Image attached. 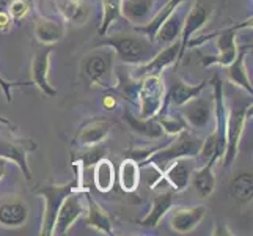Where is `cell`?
Masks as SVG:
<instances>
[{
  "instance_id": "6da1fadb",
  "label": "cell",
  "mask_w": 253,
  "mask_h": 236,
  "mask_svg": "<svg viewBox=\"0 0 253 236\" xmlns=\"http://www.w3.org/2000/svg\"><path fill=\"white\" fill-rule=\"evenodd\" d=\"M203 141H200L198 137L192 136L187 131H181L176 134L173 142H169L165 146L158 148L154 153L143 161V164H154L161 172L165 170V167L178 157H197L200 154V148H202Z\"/></svg>"
},
{
  "instance_id": "7a4b0ae2",
  "label": "cell",
  "mask_w": 253,
  "mask_h": 236,
  "mask_svg": "<svg viewBox=\"0 0 253 236\" xmlns=\"http://www.w3.org/2000/svg\"><path fill=\"white\" fill-rule=\"evenodd\" d=\"M82 188V180L81 175L76 180L66 183V185H47L38 188L37 194L44 198V214H42V224H41V235L42 236H50L54 235V225H55V217L60 206H62L63 200L73 194L76 190H81Z\"/></svg>"
},
{
  "instance_id": "3957f363",
  "label": "cell",
  "mask_w": 253,
  "mask_h": 236,
  "mask_svg": "<svg viewBox=\"0 0 253 236\" xmlns=\"http://www.w3.org/2000/svg\"><path fill=\"white\" fill-rule=\"evenodd\" d=\"M101 46H107L118 54V57L126 63H143L158 54L150 40H142L135 37H112L107 41H102Z\"/></svg>"
},
{
  "instance_id": "277c9868",
  "label": "cell",
  "mask_w": 253,
  "mask_h": 236,
  "mask_svg": "<svg viewBox=\"0 0 253 236\" xmlns=\"http://www.w3.org/2000/svg\"><path fill=\"white\" fill-rule=\"evenodd\" d=\"M164 81L161 74H145L140 77L138 101H140V118H153L159 113L164 104Z\"/></svg>"
},
{
  "instance_id": "5b68a950",
  "label": "cell",
  "mask_w": 253,
  "mask_h": 236,
  "mask_svg": "<svg viewBox=\"0 0 253 236\" xmlns=\"http://www.w3.org/2000/svg\"><path fill=\"white\" fill-rule=\"evenodd\" d=\"M252 113V104L250 107H242V109H234L226 118V133H225V153H223V165L226 169L233 164L239 153V143L241 137L244 133V126H246V120Z\"/></svg>"
},
{
  "instance_id": "8992f818",
  "label": "cell",
  "mask_w": 253,
  "mask_h": 236,
  "mask_svg": "<svg viewBox=\"0 0 253 236\" xmlns=\"http://www.w3.org/2000/svg\"><path fill=\"white\" fill-rule=\"evenodd\" d=\"M252 27V17L246 22H241L239 25H233L230 29H225L217 33V47H219V54L215 57H205L203 63L205 66L209 65H220V66H228L238 55V46H236V33L241 29Z\"/></svg>"
},
{
  "instance_id": "52a82bcc",
  "label": "cell",
  "mask_w": 253,
  "mask_h": 236,
  "mask_svg": "<svg viewBox=\"0 0 253 236\" xmlns=\"http://www.w3.org/2000/svg\"><path fill=\"white\" fill-rule=\"evenodd\" d=\"M113 52L109 50L104 54H91L84 60V76L91 85L106 87L112 76Z\"/></svg>"
},
{
  "instance_id": "ba28073f",
  "label": "cell",
  "mask_w": 253,
  "mask_h": 236,
  "mask_svg": "<svg viewBox=\"0 0 253 236\" xmlns=\"http://www.w3.org/2000/svg\"><path fill=\"white\" fill-rule=\"evenodd\" d=\"M84 213V205H82V189L76 190L73 194H69L62 206H60L57 217H55V225H54V235H65L69 227H71Z\"/></svg>"
},
{
  "instance_id": "9c48e42d",
  "label": "cell",
  "mask_w": 253,
  "mask_h": 236,
  "mask_svg": "<svg viewBox=\"0 0 253 236\" xmlns=\"http://www.w3.org/2000/svg\"><path fill=\"white\" fill-rule=\"evenodd\" d=\"M179 109H181V115L184 118L186 123L195 129L206 128L212 117L211 104L203 98H198V96L189 99L186 104H182Z\"/></svg>"
},
{
  "instance_id": "30bf717a",
  "label": "cell",
  "mask_w": 253,
  "mask_h": 236,
  "mask_svg": "<svg viewBox=\"0 0 253 236\" xmlns=\"http://www.w3.org/2000/svg\"><path fill=\"white\" fill-rule=\"evenodd\" d=\"M37 145L32 143L30 141H24V139H17V141H8L0 143V157H3L6 161H14L21 167L25 178L32 180V173L27 164V151L35 150Z\"/></svg>"
},
{
  "instance_id": "8fae6325",
  "label": "cell",
  "mask_w": 253,
  "mask_h": 236,
  "mask_svg": "<svg viewBox=\"0 0 253 236\" xmlns=\"http://www.w3.org/2000/svg\"><path fill=\"white\" fill-rule=\"evenodd\" d=\"M192 172H194V161H192V157H178V159L171 161L165 167L162 175L174 190L181 192L187 188Z\"/></svg>"
},
{
  "instance_id": "7c38bea8",
  "label": "cell",
  "mask_w": 253,
  "mask_h": 236,
  "mask_svg": "<svg viewBox=\"0 0 253 236\" xmlns=\"http://www.w3.org/2000/svg\"><path fill=\"white\" fill-rule=\"evenodd\" d=\"M208 21V11L205 10V6L200 3H195L192 6V10L189 11L184 24H182V30H181V41H179V54H178V62L184 57L187 45L190 43V38L203 27Z\"/></svg>"
},
{
  "instance_id": "4fadbf2b",
  "label": "cell",
  "mask_w": 253,
  "mask_h": 236,
  "mask_svg": "<svg viewBox=\"0 0 253 236\" xmlns=\"http://www.w3.org/2000/svg\"><path fill=\"white\" fill-rule=\"evenodd\" d=\"M52 49L44 47L33 57L32 62V79L38 89L49 96H55V89L49 84V66H50Z\"/></svg>"
},
{
  "instance_id": "5bb4252c",
  "label": "cell",
  "mask_w": 253,
  "mask_h": 236,
  "mask_svg": "<svg viewBox=\"0 0 253 236\" xmlns=\"http://www.w3.org/2000/svg\"><path fill=\"white\" fill-rule=\"evenodd\" d=\"M178 54H179V41L170 43L164 50H158L153 58L140 66V69L135 73V76L140 79L145 74H161L162 69H165L171 63H178Z\"/></svg>"
},
{
  "instance_id": "9a60e30c",
  "label": "cell",
  "mask_w": 253,
  "mask_h": 236,
  "mask_svg": "<svg viewBox=\"0 0 253 236\" xmlns=\"http://www.w3.org/2000/svg\"><path fill=\"white\" fill-rule=\"evenodd\" d=\"M206 213L205 206L194 208H178L171 214L170 225L176 233H190L195 227L203 221Z\"/></svg>"
},
{
  "instance_id": "2e32d148",
  "label": "cell",
  "mask_w": 253,
  "mask_h": 236,
  "mask_svg": "<svg viewBox=\"0 0 253 236\" xmlns=\"http://www.w3.org/2000/svg\"><path fill=\"white\" fill-rule=\"evenodd\" d=\"M29 217V208L19 198H11L0 203V225L21 227Z\"/></svg>"
},
{
  "instance_id": "e0dca14e",
  "label": "cell",
  "mask_w": 253,
  "mask_h": 236,
  "mask_svg": "<svg viewBox=\"0 0 253 236\" xmlns=\"http://www.w3.org/2000/svg\"><path fill=\"white\" fill-rule=\"evenodd\" d=\"M110 128H112L110 121L93 120V121H90V123H86L85 126H82L79 129V133H77L74 141H76V143H79L82 146L98 145L107 137Z\"/></svg>"
},
{
  "instance_id": "ac0fdd59",
  "label": "cell",
  "mask_w": 253,
  "mask_h": 236,
  "mask_svg": "<svg viewBox=\"0 0 253 236\" xmlns=\"http://www.w3.org/2000/svg\"><path fill=\"white\" fill-rule=\"evenodd\" d=\"M219 161V157H209L206 161L205 167L192 172L190 180L192 185H194L195 190L198 192L200 197H209L212 194V190L215 188V177H214V164Z\"/></svg>"
},
{
  "instance_id": "d6986e66",
  "label": "cell",
  "mask_w": 253,
  "mask_h": 236,
  "mask_svg": "<svg viewBox=\"0 0 253 236\" xmlns=\"http://www.w3.org/2000/svg\"><path fill=\"white\" fill-rule=\"evenodd\" d=\"M85 197L86 202H88V214H86V221L85 224L91 227V229L98 230L102 235H113V225L110 221V216L104 211V208L99 206L94 202V198L91 197V194L88 190H85Z\"/></svg>"
},
{
  "instance_id": "ffe728a7",
  "label": "cell",
  "mask_w": 253,
  "mask_h": 236,
  "mask_svg": "<svg viewBox=\"0 0 253 236\" xmlns=\"http://www.w3.org/2000/svg\"><path fill=\"white\" fill-rule=\"evenodd\" d=\"M247 50H249V46H246V47H242L241 50H238L236 58H234L228 66H225V73H226V76H228V79L233 84L242 87V89L246 90V92H249L250 96H252L253 87H252V82H250V79H249L246 65H244V58H246Z\"/></svg>"
},
{
  "instance_id": "44dd1931",
  "label": "cell",
  "mask_w": 253,
  "mask_h": 236,
  "mask_svg": "<svg viewBox=\"0 0 253 236\" xmlns=\"http://www.w3.org/2000/svg\"><path fill=\"white\" fill-rule=\"evenodd\" d=\"M173 198H174V195L171 194V192H162V194L156 195L153 200L150 213H148L143 219L138 221V224L143 225V227H150V229L156 227L162 217L170 211V208L173 205Z\"/></svg>"
},
{
  "instance_id": "7402d4cb",
  "label": "cell",
  "mask_w": 253,
  "mask_h": 236,
  "mask_svg": "<svg viewBox=\"0 0 253 236\" xmlns=\"http://www.w3.org/2000/svg\"><path fill=\"white\" fill-rule=\"evenodd\" d=\"M205 85L206 82H202L198 85H187L182 81H176L171 85L169 96H167V102L165 104H170L171 107H181L182 104H186L189 99L195 98V96L202 93Z\"/></svg>"
},
{
  "instance_id": "603a6c76",
  "label": "cell",
  "mask_w": 253,
  "mask_h": 236,
  "mask_svg": "<svg viewBox=\"0 0 253 236\" xmlns=\"http://www.w3.org/2000/svg\"><path fill=\"white\" fill-rule=\"evenodd\" d=\"M54 3L60 14L76 25H82L88 19V8L82 0H54Z\"/></svg>"
},
{
  "instance_id": "cb8c5ba5",
  "label": "cell",
  "mask_w": 253,
  "mask_h": 236,
  "mask_svg": "<svg viewBox=\"0 0 253 236\" xmlns=\"http://www.w3.org/2000/svg\"><path fill=\"white\" fill-rule=\"evenodd\" d=\"M35 35H37L38 41L42 43V45H55L57 41L63 38L65 27L63 24L57 21L41 17V19L35 22Z\"/></svg>"
},
{
  "instance_id": "d4e9b609",
  "label": "cell",
  "mask_w": 253,
  "mask_h": 236,
  "mask_svg": "<svg viewBox=\"0 0 253 236\" xmlns=\"http://www.w3.org/2000/svg\"><path fill=\"white\" fill-rule=\"evenodd\" d=\"M181 3H182V0H169V2L165 3V6L161 8V11L156 14L150 22L145 24V25H135V32L143 33L145 37L153 43L154 37H156V32L159 30V27L164 24V21L167 19L174 10H178V8L181 6Z\"/></svg>"
},
{
  "instance_id": "484cf974",
  "label": "cell",
  "mask_w": 253,
  "mask_h": 236,
  "mask_svg": "<svg viewBox=\"0 0 253 236\" xmlns=\"http://www.w3.org/2000/svg\"><path fill=\"white\" fill-rule=\"evenodd\" d=\"M182 24H184V19H182L181 13H178L176 10H174L167 19L164 21V24L159 27V30L156 32L154 41L161 43V45H170V43H173L181 35Z\"/></svg>"
},
{
  "instance_id": "4316f807",
  "label": "cell",
  "mask_w": 253,
  "mask_h": 236,
  "mask_svg": "<svg viewBox=\"0 0 253 236\" xmlns=\"http://www.w3.org/2000/svg\"><path fill=\"white\" fill-rule=\"evenodd\" d=\"M113 183H115V170H113V164L102 157L94 164V186L98 188L99 192L107 194L112 190Z\"/></svg>"
},
{
  "instance_id": "83f0119b",
  "label": "cell",
  "mask_w": 253,
  "mask_h": 236,
  "mask_svg": "<svg viewBox=\"0 0 253 236\" xmlns=\"http://www.w3.org/2000/svg\"><path fill=\"white\" fill-rule=\"evenodd\" d=\"M151 0H123L121 11L125 17L132 24H142L151 11Z\"/></svg>"
},
{
  "instance_id": "f1b7e54d",
  "label": "cell",
  "mask_w": 253,
  "mask_h": 236,
  "mask_svg": "<svg viewBox=\"0 0 253 236\" xmlns=\"http://www.w3.org/2000/svg\"><path fill=\"white\" fill-rule=\"evenodd\" d=\"M140 183V169L138 162L132 157H127L120 165V186L126 192H134Z\"/></svg>"
},
{
  "instance_id": "f546056e",
  "label": "cell",
  "mask_w": 253,
  "mask_h": 236,
  "mask_svg": "<svg viewBox=\"0 0 253 236\" xmlns=\"http://www.w3.org/2000/svg\"><path fill=\"white\" fill-rule=\"evenodd\" d=\"M230 194L238 203L247 205L252 202L253 197V178L252 173H241L231 181Z\"/></svg>"
},
{
  "instance_id": "4dcf8cb0",
  "label": "cell",
  "mask_w": 253,
  "mask_h": 236,
  "mask_svg": "<svg viewBox=\"0 0 253 236\" xmlns=\"http://www.w3.org/2000/svg\"><path fill=\"white\" fill-rule=\"evenodd\" d=\"M125 118L129 123V126L132 128L135 133H138V134H143V136L150 137V139H159L164 134V129L161 128V125L156 120L140 118V117L137 118L129 110L125 112Z\"/></svg>"
},
{
  "instance_id": "1f68e13d",
  "label": "cell",
  "mask_w": 253,
  "mask_h": 236,
  "mask_svg": "<svg viewBox=\"0 0 253 236\" xmlns=\"http://www.w3.org/2000/svg\"><path fill=\"white\" fill-rule=\"evenodd\" d=\"M102 2H104V17H102L99 35H106L110 25L120 17L121 2H123V0H102Z\"/></svg>"
},
{
  "instance_id": "d6a6232c",
  "label": "cell",
  "mask_w": 253,
  "mask_h": 236,
  "mask_svg": "<svg viewBox=\"0 0 253 236\" xmlns=\"http://www.w3.org/2000/svg\"><path fill=\"white\" fill-rule=\"evenodd\" d=\"M156 121L161 125V128L165 133H169L171 136H176L181 131L187 129V123L182 117H169V115H165V113H158Z\"/></svg>"
},
{
  "instance_id": "836d02e7",
  "label": "cell",
  "mask_w": 253,
  "mask_h": 236,
  "mask_svg": "<svg viewBox=\"0 0 253 236\" xmlns=\"http://www.w3.org/2000/svg\"><path fill=\"white\" fill-rule=\"evenodd\" d=\"M118 85H117V90L120 94H123L125 98L130 102H135L138 99V89H140V81L135 82L134 79H130L127 76H121L118 74Z\"/></svg>"
},
{
  "instance_id": "e575fe53",
  "label": "cell",
  "mask_w": 253,
  "mask_h": 236,
  "mask_svg": "<svg viewBox=\"0 0 253 236\" xmlns=\"http://www.w3.org/2000/svg\"><path fill=\"white\" fill-rule=\"evenodd\" d=\"M104 154H106V148L98 146V145H91V146H86L85 153H81L79 156L73 157V162H81L82 167H88V165L96 164L99 159H102Z\"/></svg>"
},
{
  "instance_id": "d590c367",
  "label": "cell",
  "mask_w": 253,
  "mask_h": 236,
  "mask_svg": "<svg viewBox=\"0 0 253 236\" xmlns=\"http://www.w3.org/2000/svg\"><path fill=\"white\" fill-rule=\"evenodd\" d=\"M198 156H202L205 161H208L209 157H212V156L219 157V154H217V136H215V133H212L211 136L206 137V141L202 143V148H200Z\"/></svg>"
},
{
  "instance_id": "8d00e7d4",
  "label": "cell",
  "mask_w": 253,
  "mask_h": 236,
  "mask_svg": "<svg viewBox=\"0 0 253 236\" xmlns=\"http://www.w3.org/2000/svg\"><path fill=\"white\" fill-rule=\"evenodd\" d=\"M27 10H29V3L25 0H13L10 5V14L14 19H21L22 16H25Z\"/></svg>"
},
{
  "instance_id": "74e56055",
  "label": "cell",
  "mask_w": 253,
  "mask_h": 236,
  "mask_svg": "<svg viewBox=\"0 0 253 236\" xmlns=\"http://www.w3.org/2000/svg\"><path fill=\"white\" fill-rule=\"evenodd\" d=\"M22 85H30V82H8V81H5V79L0 76V87H2V90H3V93H5V98H6V101L8 102H11V89L13 87H22Z\"/></svg>"
},
{
  "instance_id": "f35d334b",
  "label": "cell",
  "mask_w": 253,
  "mask_h": 236,
  "mask_svg": "<svg viewBox=\"0 0 253 236\" xmlns=\"http://www.w3.org/2000/svg\"><path fill=\"white\" fill-rule=\"evenodd\" d=\"M212 235H231V232H228V229H226L225 225L217 224V227H215V230L212 232Z\"/></svg>"
},
{
  "instance_id": "ab89813d",
  "label": "cell",
  "mask_w": 253,
  "mask_h": 236,
  "mask_svg": "<svg viewBox=\"0 0 253 236\" xmlns=\"http://www.w3.org/2000/svg\"><path fill=\"white\" fill-rule=\"evenodd\" d=\"M8 24H10V16L3 11H0V29H5Z\"/></svg>"
},
{
  "instance_id": "60d3db41",
  "label": "cell",
  "mask_w": 253,
  "mask_h": 236,
  "mask_svg": "<svg viewBox=\"0 0 253 236\" xmlns=\"http://www.w3.org/2000/svg\"><path fill=\"white\" fill-rule=\"evenodd\" d=\"M104 107L113 109V107H115V99H113L112 96H106V98H104Z\"/></svg>"
},
{
  "instance_id": "b9f144b4",
  "label": "cell",
  "mask_w": 253,
  "mask_h": 236,
  "mask_svg": "<svg viewBox=\"0 0 253 236\" xmlns=\"http://www.w3.org/2000/svg\"><path fill=\"white\" fill-rule=\"evenodd\" d=\"M5 165H6V159L0 157V180H2V177L5 175Z\"/></svg>"
},
{
  "instance_id": "7bdbcfd3",
  "label": "cell",
  "mask_w": 253,
  "mask_h": 236,
  "mask_svg": "<svg viewBox=\"0 0 253 236\" xmlns=\"http://www.w3.org/2000/svg\"><path fill=\"white\" fill-rule=\"evenodd\" d=\"M0 123H3V125H10V121H8L6 118H3V117H0Z\"/></svg>"
}]
</instances>
